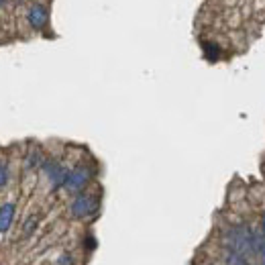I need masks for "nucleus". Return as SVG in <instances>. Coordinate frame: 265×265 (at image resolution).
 I'll use <instances>...</instances> for the list:
<instances>
[{"instance_id": "nucleus-1", "label": "nucleus", "mask_w": 265, "mask_h": 265, "mask_svg": "<svg viewBox=\"0 0 265 265\" xmlns=\"http://www.w3.org/2000/svg\"><path fill=\"white\" fill-rule=\"evenodd\" d=\"M225 247L229 251H235V253H241V255H251L255 253V247H253V241H255V231L247 225H233L225 231Z\"/></svg>"}, {"instance_id": "nucleus-2", "label": "nucleus", "mask_w": 265, "mask_h": 265, "mask_svg": "<svg viewBox=\"0 0 265 265\" xmlns=\"http://www.w3.org/2000/svg\"><path fill=\"white\" fill-rule=\"evenodd\" d=\"M98 208H100V194L84 190V192L74 194L68 212L74 220H86V218L94 216L98 212Z\"/></svg>"}, {"instance_id": "nucleus-3", "label": "nucleus", "mask_w": 265, "mask_h": 265, "mask_svg": "<svg viewBox=\"0 0 265 265\" xmlns=\"http://www.w3.org/2000/svg\"><path fill=\"white\" fill-rule=\"evenodd\" d=\"M94 178V167L90 163H78L68 171V178L63 182V190L70 194H78L84 192L88 186H90Z\"/></svg>"}, {"instance_id": "nucleus-4", "label": "nucleus", "mask_w": 265, "mask_h": 265, "mask_svg": "<svg viewBox=\"0 0 265 265\" xmlns=\"http://www.w3.org/2000/svg\"><path fill=\"white\" fill-rule=\"evenodd\" d=\"M25 20L31 31L35 33H41L49 27V20H51V10H49V4L43 2V0H35V2L27 4V10H25Z\"/></svg>"}, {"instance_id": "nucleus-5", "label": "nucleus", "mask_w": 265, "mask_h": 265, "mask_svg": "<svg viewBox=\"0 0 265 265\" xmlns=\"http://www.w3.org/2000/svg\"><path fill=\"white\" fill-rule=\"evenodd\" d=\"M41 171L45 173L51 190H59V188H63V182H65V178H68L70 169L65 167L61 161H57V159H45L43 165H41Z\"/></svg>"}, {"instance_id": "nucleus-6", "label": "nucleus", "mask_w": 265, "mask_h": 265, "mask_svg": "<svg viewBox=\"0 0 265 265\" xmlns=\"http://www.w3.org/2000/svg\"><path fill=\"white\" fill-rule=\"evenodd\" d=\"M14 214H16L14 202H4L2 206H0V235H4V233L12 227Z\"/></svg>"}, {"instance_id": "nucleus-7", "label": "nucleus", "mask_w": 265, "mask_h": 265, "mask_svg": "<svg viewBox=\"0 0 265 265\" xmlns=\"http://www.w3.org/2000/svg\"><path fill=\"white\" fill-rule=\"evenodd\" d=\"M253 247H255V255L259 257V263H261V265H265V233L255 231Z\"/></svg>"}, {"instance_id": "nucleus-8", "label": "nucleus", "mask_w": 265, "mask_h": 265, "mask_svg": "<svg viewBox=\"0 0 265 265\" xmlns=\"http://www.w3.org/2000/svg\"><path fill=\"white\" fill-rule=\"evenodd\" d=\"M43 161H45V157H43L41 149H33V151L29 153V155H27L25 165H27V169H41Z\"/></svg>"}, {"instance_id": "nucleus-9", "label": "nucleus", "mask_w": 265, "mask_h": 265, "mask_svg": "<svg viewBox=\"0 0 265 265\" xmlns=\"http://www.w3.org/2000/svg\"><path fill=\"white\" fill-rule=\"evenodd\" d=\"M225 261H227V265H251L247 261V255H241V253H235V251H229V249H227V255H225Z\"/></svg>"}, {"instance_id": "nucleus-10", "label": "nucleus", "mask_w": 265, "mask_h": 265, "mask_svg": "<svg viewBox=\"0 0 265 265\" xmlns=\"http://www.w3.org/2000/svg\"><path fill=\"white\" fill-rule=\"evenodd\" d=\"M202 47H204V55H206V59H210V61H216L218 57H220V47L216 45V43H212V41H204L202 43Z\"/></svg>"}, {"instance_id": "nucleus-11", "label": "nucleus", "mask_w": 265, "mask_h": 265, "mask_svg": "<svg viewBox=\"0 0 265 265\" xmlns=\"http://www.w3.org/2000/svg\"><path fill=\"white\" fill-rule=\"evenodd\" d=\"M8 180H10V167H8V161H6V159H0V190L8 186Z\"/></svg>"}, {"instance_id": "nucleus-12", "label": "nucleus", "mask_w": 265, "mask_h": 265, "mask_svg": "<svg viewBox=\"0 0 265 265\" xmlns=\"http://www.w3.org/2000/svg\"><path fill=\"white\" fill-rule=\"evenodd\" d=\"M37 227H39V216H29L27 223L23 225V239H29Z\"/></svg>"}, {"instance_id": "nucleus-13", "label": "nucleus", "mask_w": 265, "mask_h": 265, "mask_svg": "<svg viewBox=\"0 0 265 265\" xmlns=\"http://www.w3.org/2000/svg\"><path fill=\"white\" fill-rule=\"evenodd\" d=\"M259 227H261V233H265V210L261 212V218H259Z\"/></svg>"}, {"instance_id": "nucleus-14", "label": "nucleus", "mask_w": 265, "mask_h": 265, "mask_svg": "<svg viewBox=\"0 0 265 265\" xmlns=\"http://www.w3.org/2000/svg\"><path fill=\"white\" fill-rule=\"evenodd\" d=\"M4 6H6V0H0V10H2Z\"/></svg>"}]
</instances>
